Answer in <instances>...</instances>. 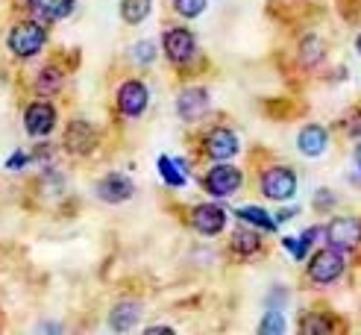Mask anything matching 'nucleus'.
<instances>
[{
    "label": "nucleus",
    "instance_id": "7",
    "mask_svg": "<svg viewBox=\"0 0 361 335\" xmlns=\"http://www.w3.org/2000/svg\"><path fill=\"white\" fill-rule=\"evenodd\" d=\"M203 150L209 159H214V162H226V159H232L238 153V135L226 127H214L203 138Z\"/></svg>",
    "mask_w": 361,
    "mask_h": 335
},
{
    "label": "nucleus",
    "instance_id": "13",
    "mask_svg": "<svg viewBox=\"0 0 361 335\" xmlns=\"http://www.w3.org/2000/svg\"><path fill=\"white\" fill-rule=\"evenodd\" d=\"M191 226L203 236H218L226 226V212L221 206H214V203H200L191 212Z\"/></svg>",
    "mask_w": 361,
    "mask_h": 335
},
{
    "label": "nucleus",
    "instance_id": "28",
    "mask_svg": "<svg viewBox=\"0 0 361 335\" xmlns=\"http://www.w3.org/2000/svg\"><path fill=\"white\" fill-rule=\"evenodd\" d=\"M350 135H361V112H353V123H347Z\"/></svg>",
    "mask_w": 361,
    "mask_h": 335
},
{
    "label": "nucleus",
    "instance_id": "31",
    "mask_svg": "<svg viewBox=\"0 0 361 335\" xmlns=\"http://www.w3.org/2000/svg\"><path fill=\"white\" fill-rule=\"evenodd\" d=\"M355 50L361 53V35H358V39H355Z\"/></svg>",
    "mask_w": 361,
    "mask_h": 335
},
{
    "label": "nucleus",
    "instance_id": "8",
    "mask_svg": "<svg viewBox=\"0 0 361 335\" xmlns=\"http://www.w3.org/2000/svg\"><path fill=\"white\" fill-rule=\"evenodd\" d=\"M24 127H27V133L35 135V138L47 135L53 127H56V109H53V103H47V100L30 103L27 112H24Z\"/></svg>",
    "mask_w": 361,
    "mask_h": 335
},
{
    "label": "nucleus",
    "instance_id": "19",
    "mask_svg": "<svg viewBox=\"0 0 361 335\" xmlns=\"http://www.w3.org/2000/svg\"><path fill=\"white\" fill-rule=\"evenodd\" d=\"M153 0H121V15L126 24H141L150 15Z\"/></svg>",
    "mask_w": 361,
    "mask_h": 335
},
{
    "label": "nucleus",
    "instance_id": "4",
    "mask_svg": "<svg viewBox=\"0 0 361 335\" xmlns=\"http://www.w3.org/2000/svg\"><path fill=\"white\" fill-rule=\"evenodd\" d=\"M323 236H326L329 247L335 250L347 253V250H355L361 244V221L358 218H332L323 229Z\"/></svg>",
    "mask_w": 361,
    "mask_h": 335
},
{
    "label": "nucleus",
    "instance_id": "22",
    "mask_svg": "<svg viewBox=\"0 0 361 335\" xmlns=\"http://www.w3.org/2000/svg\"><path fill=\"white\" fill-rule=\"evenodd\" d=\"M259 332H262V335H282V332H285V317H282V312L270 309V312L264 315Z\"/></svg>",
    "mask_w": 361,
    "mask_h": 335
},
{
    "label": "nucleus",
    "instance_id": "11",
    "mask_svg": "<svg viewBox=\"0 0 361 335\" xmlns=\"http://www.w3.org/2000/svg\"><path fill=\"white\" fill-rule=\"evenodd\" d=\"M62 145L68 147V153H74V156H85V153H92L94 145H97V133L92 123H85V121H74V123H68V130H65V141Z\"/></svg>",
    "mask_w": 361,
    "mask_h": 335
},
{
    "label": "nucleus",
    "instance_id": "18",
    "mask_svg": "<svg viewBox=\"0 0 361 335\" xmlns=\"http://www.w3.org/2000/svg\"><path fill=\"white\" fill-rule=\"evenodd\" d=\"M185 162L183 159H171V156H161L159 159V173H161V180H165L168 185L173 188H183L185 185Z\"/></svg>",
    "mask_w": 361,
    "mask_h": 335
},
{
    "label": "nucleus",
    "instance_id": "30",
    "mask_svg": "<svg viewBox=\"0 0 361 335\" xmlns=\"http://www.w3.org/2000/svg\"><path fill=\"white\" fill-rule=\"evenodd\" d=\"M355 165H358V171H361V145L355 147Z\"/></svg>",
    "mask_w": 361,
    "mask_h": 335
},
{
    "label": "nucleus",
    "instance_id": "15",
    "mask_svg": "<svg viewBox=\"0 0 361 335\" xmlns=\"http://www.w3.org/2000/svg\"><path fill=\"white\" fill-rule=\"evenodd\" d=\"M329 147V133L320 127V123H309V127H302L300 135H297V150L302 156H323Z\"/></svg>",
    "mask_w": 361,
    "mask_h": 335
},
{
    "label": "nucleus",
    "instance_id": "29",
    "mask_svg": "<svg viewBox=\"0 0 361 335\" xmlns=\"http://www.w3.org/2000/svg\"><path fill=\"white\" fill-rule=\"evenodd\" d=\"M294 215H297V212H294V209H282V212H279V215H276V224H285V221H291Z\"/></svg>",
    "mask_w": 361,
    "mask_h": 335
},
{
    "label": "nucleus",
    "instance_id": "25",
    "mask_svg": "<svg viewBox=\"0 0 361 335\" xmlns=\"http://www.w3.org/2000/svg\"><path fill=\"white\" fill-rule=\"evenodd\" d=\"M133 59H135L138 65H150V62L156 59V44H153V42H138V44L133 47Z\"/></svg>",
    "mask_w": 361,
    "mask_h": 335
},
{
    "label": "nucleus",
    "instance_id": "21",
    "mask_svg": "<svg viewBox=\"0 0 361 335\" xmlns=\"http://www.w3.org/2000/svg\"><path fill=\"white\" fill-rule=\"evenodd\" d=\"M62 71L59 68H44L42 71V74L39 77H35V92H39V95H56L59 92V88H62Z\"/></svg>",
    "mask_w": 361,
    "mask_h": 335
},
{
    "label": "nucleus",
    "instance_id": "23",
    "mask_svg": "<svg viewBox=\"0 0 361 335\" xmlns=\"http://www.w3.org/2000/svg\"><path fill=\"white\" fill-rule=\"evenodd\" d=\"M209 0H173V9L176 15H183V18H197V15H203Z\"/></svg>",
    "mask_w": 361,
    "mask_h": 335
},
{
    "label": "nucleus",
    "instance_id": "14",
    "mask_svg": "<svg viewBox=\"0 0 361 335\" xmlns=\"http://www.w3.org/2000/svg\"><path fill=\"white\" fill-rule=\"evenodd\" d=\"M27 9L35 21L42 24H53V21H62L65 15H71L74 9V0H27Z\"/></svg>",
    "mask_w": 361,
    "mask_h": 335
},
{
    "label": "nucleus",
    "instance_id": "17",
    "mask_svg": "<svg viewBox=\"0 0 361 335\" xmlns=\"http://www.w3.org/2000/svg\"><path fill=\"white\" fill-rule=\"evenodd\" d=\"M229 247H232V253H238V256H252V253H256L259 247H262V238H259L256 229L241 226V229H235V233H232Z\"/></svg>",
    "mask_w": 361,
    "mask_h": 335
},
{
    "label": "nucleus",
    "instance_id": "5",
    "mask_svg": "<svg viewBox=\"0 0 361 335\" xmlns=\"http://www.w3.org/2000/svg\"><path fill=\"white\" fill-rule=\"evenodd\" d=\"M241 183H244L241 171L235 165H226V162H218L203 180V185L212 197H232V194L241 188Z\"/></svg>",
    "mask_w": 361,
    "mask_h": 335
},
{
    "label": "nucleus",
    "instance_id": "26",
    "mask_svg": "<svg viewBox=\"0 0 361 335\" xmlns=\"http://www.w3.org/2000/svg\"><path fill=\"white\" fill-rule=\"evenodd\" d=\"M300 329H302V332H309V335H314V332H329L332 324L326 321V317L312 315V317H305V321H300Z\"/></svg>",
    "mask_w": 361,
    "mask_h": 335
},
{
    "label": "nucleus",
    "instance_id": "16",
    "mask_svg": "<svg viewBox=\"0 0 361 335\" xmlns=\"http://www.w3.org/2000/svg\"><path fill=\"white\" fill-rule=\"evenodd\" d=\"M138 317H141V303H135V300H121L109 315V327L115 332H126L138 324Z\"/></svg>",
    "mask_w": 361,
    "mask_h": 335
},
{
    "label": "nucleus",
    "instance_id": "27",
    "mask_svg": "<svg viewBox=\"0 0 361 335\" xmlns=\"http://www.w3.org/2000/svg\"><path fill=\"white\" fill-rule=\"evenodd\" d=\"M24 165H27V156H24V153H15L12 159H6V168H9V171H21Z\"/></svg>",
    "mask_w": 361,
    "mask_h": 335
},
{
    "label": "nucleus",
    "instance_id": "10",
    "mask_svg": "<svg viewBox=\"0 0 361 335\" xmlns=\"http://www.w3.org/2000/svg\"><path fill=\"white\" fill-rule=\"evenodd\" d=\"M94 191H97V197L103 203H123L135 194V185L126 173H106L103 180L94 185Z\"/></svg>",
    "mask_w": 361,
    "mask_h": 335
},
{
    "label": "nucleus",
    "instance_id": "9",
    "mask_svg": "<svg viewBox=\"0 0 361 335\" xmlns=\"http://www.w3.org/2000/svg\"><path fill=\"white\" fill-rule=\"evenodd\" d=\"M147 85L138 83V80H130L118 88V109L126 115V118H138L144 109H147Z\"/></svg>",
    "mask_w": 361,
    "mask_h": 335
},
{
    "label": "nucleus",
    "instance_id": "24",
    "mask_svg": "<svg viewBox=\"0 0 361 335\" xmlns=\"http://www.w3.org/2000/svg\"><path fill=\"white\" fill-rule=\"evenodd\" d=\"M300 59H302V65H317V62L323 59V44H320L317 39H305V42H302Z\"/></svg>",
    "mask_w": 361,
    "mask_h": 335
},
{
    "label": "nucleus",
    "instance_id": "6",
    "mask_svg": "<svg viewBox=\"0 0 361 335\" xmlns=\"http://www.w3.org/2000/svg\"><path fill=\"white\" fill-rule=\"evenodd\" d=\"M161 44H165V56L173 65L191 62L194 53H197V39H194V32L185 30V27H171L165 32V39H161Z\"/></svg>",
    "mask_w": 361,
    "mask_h": 335
},
{
    "label": "nucleus",
    "instance_id": "20",
    "mask_svg": "<svg viewBox=\"0 0 361 335\" xmlns=\"http://www.w3.org/2000/svg\"><path fill=\"white\" fill-rule=\"evenodd\" d=\"M235 215H238L244 224L259 226V229H267V233H270V229H276V221L270 218L264 209H259V206H241V209L235 212Z\"/></svg>",
    "mask_w": 361,
    "mask_h": 335
},
{
    "label": "nucleus",
    "instance_id": "1",
    "mask_svg": "<svg viewBox=\"0 0 361 335\" xmlns=\"http://www.w3.org/2000/svg\"><path fill=\"white\" fill-rule=\"evenodd\" d=\"M6 44L18 59H30V56H35V53H42V47L47 44V32H44L42 24H35V21L18 24V27H12Z\"/></svg>",
    "mask_w": 361,
    "mask_h": 335
},
{
    "label": "nucleus",
    "instance_id": "2",
    "mask_svg": "<svg viewBox=\"0 0 361 335\" xmlns=\"http://www.w3.org/2000/svg\"><path fill=\"white\" fill-rule=\"evenodd\" d=\"M341 274H344V256L335 247H323L309 262V279L317 282V286H329Z\"/></svg>",
    "mask_w": 361,
    "mask_h": 335
},
{
    "label": "nucleus",
    "instance_id": "12",
    "mask_svg": "<svg viewBox=\"0 0 361 335\" xmlns=\"http://www.w3.org/2000/svg\"><path fill=\"white\" fill-rule=\"evenodd\" d=\"M176 112L183 121H197L209 112V92L200 85H191V88H183L179 92V100H176Z\"/></svg>",
    "mask_w": 361,
    "mask_h": 335
},
{
    "label": "nucleus",
    "instance_id": "3",
    "mask_svg": "<svg viewBox=\"0 0 361 335\" xmlns=\"http://www.w3.org/2000/svg\"><path fill=\"white\" fill-rule=\"evenodd\" d=\"M262 194H264V197H270V200H279V203L291 200L297 194V173L291 168H285V165L267 168L262 173Z\"/></svg>",
    "mask_w": 361,
    "mask_h": 335
}]
</instances>
